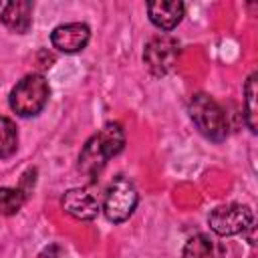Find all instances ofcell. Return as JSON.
Returning a JSON list of instances; mask_svg holds the SVG:
<instances>
[{
  "label": "cell",
  "mask_w": 258,
  "mask_h": 258,
  "mask_svg": "<svg viewBox=\"0 0 258 258\" xmlns=\"http://www.w3.org/2000/svg\"><path fill=\"white\" fill-rule=\"evenodd\" d=\"M123 147H125V131H123V127L119 123H115V121H109L93 137L87 139V143L83 145V149L79 153L77 167L87 177L95 179L103 171L107 161L111 157H115L117 153H121Z\"/></svg>",
  "instance_id": "obj_1"
},
{
  "label": "cell",
  "mask_w": 258,
  "mask_h": 258,
  "mask_svg": "<svg viewBox=\"0 0 258 258\" xmlns=\"http://www.w3.org/2000/svg\"><path fill=\"white\" fill-rule=\"evenodd\" d=\"M187 111H189V119L194 121V125L206 139L220 143L228 137V131H230L228 115L220 107V103L208 93L191 95Z\"/></svg>",
  "instance_id": "obj_2"
},
{
  "label": "cell",
  "mask_w": 258,
  "mask_h": 258,
  "mask_svg": "<svg viewBox=\"0 0 258 258\" xmlns=\"http://www.w3.org/2000/svg\"><path fill=\"white\" fill-rule=\"evenodd\" d=\"M50 97V87L48 81L38 75V73H30L26 77H22L10 91L8 103L10 109L20 115V117H34L38 115Z\"/></svg>",
  "instance_id": "obj_3"
},
{
  "label": "cell",
  "mask_w": 258,
  "mask_h": 258,
  "mask_svg": "<svg viewBox=\"0 0 258 258\" xmlns=\"http://www.w3.org/2000/svg\"><path fill=\"white\" fill-rule=\"evenodd\" d=\"M137 202H139V194H137V187L133 185V181L125 175H117L109 183L107 191L103 194V208L101 210L105 212L109 222L121 224L133 216Z\"/></svg>",
  "instance_id": "obj_4"
},
{
  "label": "cell",
  "mask_w": 258,
  "mask_h": 258,
  "mask_svg": "<svg viewBox=\"0 0 258 258\" xmlns=\"http://www.w3.org/2000/svg\"><path fill=\"white\" fill-rule=\"evenodd\" d=\"M208 224L218 236H238L254 228V212L244 204H224L212 210Z\"/></svg>",
  "instance_id": "obj_5"
},
{
  "label": "cell",
  "mask_w": 258,
  "mask_h": 258,
  "mask_svg": "<svg viewBox=\"0 0 258 258\" xmlns=\"http://www.w3.org/2000/svg\"><path fill=\"white\" fill-rule=\"evenodd\" d=\"M179 52H181V48H179L177 38L161 32L145 44L143 62L153 77H165L175 69V64L179 60Z\"/></svg>",
  "instance_id": "obj_6"
},
{
  "label": "cell",
  "mask_w": 258,
  "mask_h": 258,
  "mask_svg": "<svg viewBox=\"0 0 258 258\" xmlns=\"http://www.w3.org/2000/svg\"><path fill=\"white\" fill-rule=\"evenodd\" d=\"M60 206L71 218L91 222L99 216V212L103 208V196H101V191L95 183L81 185V187H71V189L64 191V196L60 200Z\"/></svg>",
  "instance_id": "obj_7"
},
{
  "label": "cell",
  "mask_w": 258,
  "mask_h": 258,
  "mask_svg": "<svg viewBox=\"0 0 258 258\" xmlns=\"http://www.w3.org/2000/svg\"><path fill=\"white\" fill-rule=\"evenodd\" d=\"M91 38V28L85 22H69V24H58L52 34L50 42L56 50L64 54H75L81 52Z\"/></svg>",
  "instance_id": "obj_8"
},
{
  "label": "cell",
  "mask_w": 258,
  "mask_h": 258,
  "mask_svg": "<svg viewBox=\"0 0 258 258\" xmlns=\"http://www.w3.org/2000/svg\"><path fill=\"white\" fill-rule=\"evenodd\" d=\"M185 6L179 0H157L147 4V14L153 26L159 30H173L183 18Z\"/></svg>",
  "instance_id": "obj_9"
},
{
  "label": "cell",
  "mask_w": 258,
  "mask_h": 258,
  "mask_svg": "<svg viewBox=\"0 0 258 258\" xmlns=\"http://www.w3.org/2000/svg\"><path fill=\"white\" fill-rule=\"evenodd\" d=\"M183 258H226L228 248L210 234H196L183 246Z\"/></svg>",
  "instance_id": "obj_10"
},
{
  "label": "cell",
  "mask_w": 258,
  "mask_h": 258,
  "mask_svg": "<svg viewBox=\"0 0 258 258\" xmlns=\"http://www.w3.org/2000/svg\"><path fill=\"white\" fill-rule=\"evenodd\" d=\"M6 28H10L16 34H24L32 26V2L28 0H16L2 6L0 14Z\"/></svg>",
  "instance_id": "obj_11"
},
{
  "label": "cell",
  "mask_w": 258,
  "mask_h": 258,
  "mask_svg": "<svg viewBox=\"0 0 258 258\" xmlns=\"http://www.w3.org/2000/svg\"><path fill=\"white\" fill-rule=\"evenodd\" d=\"M18 149V131L10 117L0 115V157L8 159Z\"/></svg>",
  "instance_id": "obj_12"
},
{
  "label": "cell",
  "mask_w": 258,
  "mask_h": 258,
  "mask_svg": "<svg viewBox=\"0 0 258 258\" xmlns=\"http://www.w3.org/2000/svg\"><path fill=\"white\" fill-rule=\"evenodd\" d=\"M26 202V191L22 187H0V214L14 216Z\"/></svg>",
  "instance_id": "obj_13"
},
{
  "label": "cell",
  "mask_w": 258,
  "mask_h": 258,
  "mask_svg": "<svg viewBox=\"0 0 258 258\" xmlns=\"http://www.w3.org/2000/svg\"><path fill=\"white\" fill-rule=\"evenodd\" d=\"M256 79L258 75L252 73L244 85V109H246V125L252 133H256Z\"/></svg>",
  "instance_id": "obj_14"
},
{
  "label": "cell",
  "mask_w": 258,
  "mask_h": 258,
  "mask_svg": "<svg viewBox=\"0 0 258 258\" xmlns=\"http://www.w3.org/2000/svg\"><path fill=\"white\" fill-rule=\"evenodd\" d=\"M0 8H2V4H0Z\"/></svg>",
  "instance_id": "obj_15"
}]
</instances>
